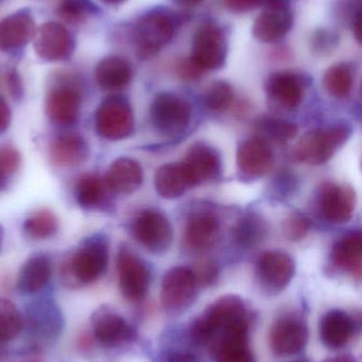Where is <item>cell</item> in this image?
<instances>
[{"label": "cell", "instance_id": "1", "mask_svg": "<svg viewBox=\"0 0 362 362\" xmlns=\"http://www.w3.org/2000/svg\"><path fill=\"white\" fill-rule=\"evenodd\" d=\"M248 310L244 301L237 296H223L191 323L189 335L193 344L204 346L217 335L219 339L225 336L248 335Z\"/></svg>", "mask_w": 362, "mask_h": 362}, {"label": "cell", "instance_id": "2", "mask_svg": "<svg viewBox=\"0 0 362 362\" xmlns=\"http://www.w3.org/2000/svg\"><path fill=\"white\" fill-rule=\"evenodd\" d=\"M108 265V242L101 234L89 236L62 266V279L69 286H83L99 280Z\"/></svg>", "mask_w": 362, "mask_h": 362}, {"label": "cell", "instance_id": "3", "mask_svg": "<svg viewBox=\"0 0 362 362\" xmlns=\"http://www.w3.org/2000/svg\"><path fill=\"white\" fill-rule=\"evenodd\" d=\"M352 135V127L338 122L327 129H315L306 134L295 146L293 155L308 165H324Z\"/></svg>", "mask_w": 362, "mask_h": 362}, {"label": "cell", "instance_id": "4", "mask_svg": "<svg viewBox=\"0 0 362 362\" xmlns=\"http://www.w3.org/2000/svg\"><path fill=\"white\" fill-rule=\"evenodd\" d=\"M176 23L169 13L153 10L140 17L134 30V42L138 55L149 59L162 50L172 40Z\"/></svg>", "mask_w": 362, "mask_h": 362}, {"label": "cell", "instance_id": "5", "mask_svg": "<svg viewBox=\"0 0 362 362\" xmlns=\"http://www.w3.org/2000/svg\"><path fill=\"white\" fill-rule=\"evenodd\" d=\"M95 129L100 137L108 141L129 137L134 129V115L130 102L117 95L104 99L96 112Z\"/></svg>", "mask_w": 362, "mask_h": 362}, {"label": "cell", "instance_id": "6", "mask_svg": "<svg viewBox=\"0 0 362 362\" xmlns=\"http://www.w3.org/2000/svg\"><path fill=\"white\" fill-rule=\"evenodd\" d=\"M46 114L60 127H70L79 120L82 106L80 85L70 76L60 78L47 93Z\"/></svg>", "mask_w": 362, "mask_h": 362}, {"label": "cell", "instance_id": "7", "mask_svg": "<svg viewBox=\"0 0 362 362\" xmlns=\"http://www.w3.org/2000/svg\"><path fill=\"white\" fill-rule=\"evenodd\" d=\"M227 55V40L221 28L213 23L200 25L193 36L189 61L201 72L212 71L223 67Z\"/></svg>", "mask_w": 362, "mask_h": 362}, {"label": "cell", "instance_id": "8", "mask_svg": "<svg viewBox=\"0 0 362 362\" xmlns=\"http://www.w3.org/2000/svg\"><path fill=\"white\" fill-rule=\"evenodd\" d=\"M151 121L157 132L164 136H176L188 127L191 119V103L176 93L157 95L151 105Z\"/></svg>", "mask_w": 362, "mask_h": 362}, {"label": "cell", "instance_id": "9", "mask_svg": "<svg viewBox=\"0 0 362 362\" xmlns=\"http://www.w3.org/2000/svg\"><path fill=\"white\" fill-rule=\"evenodd\" d=\"M133 234L142 247L155 255L167 251L174 238L169 219L155 209H146L138 214L134 221Z\"/></svg>", "mask_w": 362, "mask_h": 362}, {"label": "cell", "instance_id": "10", "mask_svg": "<svg viewBox=\"0 0 362 362\" xmlns=\"http://www.w3.org/2000/svg\"><path fill=\"white\" fill-rule=\"evenodd\" d=\"M197 293L198 282L191 268H171L164 276L161 300L167 312L187 310L195 301Z\"/></svg>", "mask_w": 362, "mask_h": 362}, {"label": "cell", "instance_id": "11", "mask_svg": "<svg viewBox=\"0 0 362 362\" xmlns=\"http://www.w3.org/2000/svg\"><path fill=\"white\" fill-rule=\"evenodd\" d=\"M119 287L130 301H140L148 293L150 272L148 266L133 251L123 248L117 257Z\"/></svg>", "mask_w": 362, "mask_h": 362}, {"label": "cell", "instance_id": "12", "mask_svg": "<svg viewBox=\"0 0 362 362\" xmlns=\"http://www.w3.org/2000/svg\"><path fill=\"white\" fill-rule=\"evenodd\" d=\"M36 55L46 62L65 61L74 50V40L65 25L48 21L35 30L33 38Z\"/></svg>", "mask_w": 362, "mask_h": 362}, {"label": "cell", "instance_id": "13", "mask_svg": "<svg viewBox=\"0 0 362 362\" xmlns=\"http://www.w3.org/2000/svg\"><path fill=\"white\" fill-rule=\"evenodd\" d=\"M295 274V264L288 253L272 250L264 253L256 266L261 286L269 293L284 291Z\"/></svg>", "mask_w": 362, "mask_h": 362}, {"label": "cell", "instance_id": "14", "mask_svg": "<svg viewBox=\"0 0 362 362\" xmlns=\"http://www.w3.org/2000/svg\"><path fill=\"white\" fill-rule=\"evenodd\" d=\"M191 187L217 180L222 170L218 151L205 144L191 146L181 163Z\"/></svg>", "mask_w": 362, "mask_h": 362}, {"label": "cell", "instance_id": "15", "mask_svg": "<svg viewBox=\"0 0 362 362\" xmlns=\"http://www.w3.org/2000/svg\"><path fill=\"white\" fill-rule=\"evenodd\" d=\"M356 202V193L350 185L327 183L320 191L319 209L327 221L341 225L352 218Z\"/></svg>", "mask_w": 362, "mask_h": 362}, {"label": "cell", "instance_id": "16", "mask_svg": "<svg viewBox=\"0 0 362 362\" xmlns=\"http://www.w3.org/2000/svg\"><path fill=\"white\" fill-rule=\"evenodd\" d=\"M293 23L289 6L282 0H270L255 21L253 35L263 42H278L290 31Z\"/></svg>", "mask_w": 362, "mask_h": 362}, {"label": "cell", "instance_id": "17", "mask_svg": "<svg viewBox=\"0 0 362 362\" xmlns=\"http://www.w3.org/2000/svg\"><path fill=\"white\" fill-rule=\"evenodd\" d=\"M268 101L274 110L291 112L303 101L304 83L293 72L272 74L266 84Z\"/></svg>", "mask_w": 362, "mask_h": 362}, {"label": "cell", "instance_id": "18", "mask_svg": "<svg viewBox=\"0 0 362 362\" xmlns=\"http://www.w3.org/2000/svg\"><path fill=\"white\" fill-rule=\"evenodd\" d=\"M273 163V153L268 142L261 138H250L238 148V169L246 178L264 177L271 171Z\"/></svg>", "mask_w": 362, "mask_h": 362}, {"label": "cell", "instance_id": "19", "mask_svg": "<svg viewBox=\"0 0 362 362\" xmlns=\"http://www.w3.org/2000/svg\"><path fill=\"white\" fill-rule=\"evenodd\" d=\"M91 327L96 339L108 348L120 346L134 337L131 325L108 308H101L94 313Z\"/></svg>", "mask_w": 362, "mask_h": 362}, {"label": "cell", "instance_id": "20", "mask_svg": "<svg viewBox=\"0 0 362 362\" xmlns=\"http://www.w3.org/2000/svg\"><path fill=\"white\" fill-rule=\"evenodd\" d=\"M307 340V327L301 320L293 317L276 321L270 334V344L278 356L298 354L305 348Z\"/></svg>", "mask_w": 362, "mask_h": 362}, {"label": "cell", "instance_id": "21", "mask_svg": "<svg viewBox=\"0 0 362 362\" xmlns=\"http://www.w3.org/2000/svg\"><path fill=\"white\" fill-rule=\"evenodd\" d=\"M28 331L38 339L57 338L63 329L64 320L59 308L49 300L32 303L26 312Z\"/></svg>", "mask_w": 362, "mask_h": 362}, {"label": "cell", "instance_id": "22", "mask_svg": "<svg viewBox=\"0 0 362 362\" xmlns=\"http://www.w3.org/2000/svg\"><path fill=\"white\" fill-rule=\"evenodd\" d=\"M221 236V223L214 213L199 211L187 221L185 240L195 251H208L218 244Z\"/></svg>", "mask_w": 362, "mask_h": 362}, {"label": "cell", "instance_id": "23", "mask_svg": "<svg viewBox=\"0 0 362 362\" xmlns=\"http://www.w3.org/2000/svg\"><path fill=\"white\" fill-rule=\"evenodd\" d=\"M35 23L28 10L9 15L0 21V51L10 52L25 47L33 38Z\"/></svg>", "mask_w": 362, "mask_h": 362}, {"label": "cell", "instance_id": "24", "mask_svg": "<svg viewBox=\"0 0 362 362\" xmlns=\"http://www.w3.org/2000/svg\"><path fill=\"white\" fill-rule=\"evenodd\" d=\"M49 155L52 163L59 167H78L89 158V144L79 134H62L53 139L49 148Z\"/></svg>", "mask_w": 362, "mask_h": 362}, {"label": "cell", "instance_id": "25", "mask_svg": "<svg viewBox=\"0 0 362 362\" xmlns=\"http://www.w3.org/2000/svg\"><path fill=\"white\" fill-rule=\"evenodd\" d=\"M104 180L113 193L129 195L140 189L144 173L137 161L123 157L110 165Z\"/></svg>", "mask_w": 362, "mask_h": 362}, {"label": "cell", "instance_id": "26", "mask_svg": "<svg viewBox=\"0 0 362 362\" xmlns=\"http://www.w3.org/2000/svg\"><path fill=\"white\" fill-rule=\"evenodd\" d=\"M354 329V321L350 315L344 310H331L321 319V340L327 348L337 350L348 344Z\"/></svg>", "mask_w": 362, "mask_h": 362}, {"label": "cell", "instance_id": "27", "mask_svg": "<svg viewBox=\"0 0 362 362\" xmlns=\"http://www.w3.org/2000/svg\"><path fill=\"white\" fill-rule=\"evenodd\" d=\"M52 276V263L45 255L30 257L21 268L17 276V288L26 295L42 291Z\"/></svg>", "mask_w": 362, "mask_h": 362}, {"label": "cell", "instance_id": "28", "mask_svg": "<svg viewBox=\"0 0 362 362\" xmlns=\"http://www.w3.org/2000/svg\"><path fill=\"white\" fill-rule=\"evenodd\" d=\"M133 76L131 65L120 57H104L96 66L95 78L103 90L117 91L125 88Z\"/></svg>", "mask_w": 362, "mask_h": 362}, {"label": "cell", "instance_id": "29", "mask_svg": "<svg viewBox=\"0 0 362 362\" xmlns=\"http://www.w3.org/2000/svg\"><path fill=\"white\" fill-rule=\"evenodd\" d=\"M336 267L352 274L355 278L361 276L362 235L361 232H351L336 242L332 253Z\"/></svg>", "mask_w": 362, "mask_h": 362}, {"label": "cell", "instance_id": "30", "mask_svg": "<svg viewBox=\"0 0 362 362\" xmlns=\"http://www.w3.org/2000/svg\"><path fill=\"white\" fill-rule=\"evenodd\" d=\"M108 191L104 178L96 174H87L77 182L74 197L81 208L97 210L108 202Z\"/></svg>", "mask_w": 362, "mask_h": 362}, {"label": "cell", "instance_id": "31", "mask_svg": "<svg viewBox=\"0 0 362 362\" xmlns=\"http://www.w3.org/2000/svg\"><path fill=\"white\" fill-rule=\"evenodd\" d=\"M154 185L157 193L166 199L181 197L191 187L181 163L162 165L155 173Z\"/></svg>", "mask_w": 362, "mask_h": 362}, {"label": "cell", "instance_id": "32", "mask_svg": "<svg viewBox=\"0 0 362 362\" xmlns=\"http://www.w3.org/2000/svg\"><path fill=\"white\" fill-rule=\"evenodd\" d=\"M268 226L265 219L257 214H247L240 218L233 230V238L244 249L254 248L265 240Z\"/></svg>", "mask_w": 362, "mask_h": 362}, {"label": "cell", "instance_id": "33", "mask_svg": "<svg viewBox=\"0 0 362 362\" xmlns=\"http://www.w3.org/2000/svg\"><path fill=\"white\" fill-rule=\"evenodd\" d=\"M216 362H255L248 346V335L225 336L213 344Z\"/></svg>", "mask_w": 362, "mask_h": 362}, {"label": "cell", "instance_id": "34", "mask_svg": "<svg viewBox=\"0 0 362 362\" xmlns=\"http://www.w3.org/2000/svg\"><path fill=\"white\" fill-rule=\"evenodd\" d=\"M259 138L266 142L285 144L297 137V124L276 117H261L256 123Z\"/></svg>", "mask_w": 362, "mask_h": 362}, {"label": "cell", "instance_id": "35", "mask_svg": "<svg viewBox=\"0 0 362 362\" xmlns=\"http://www.w3.org/2000/svg\"><path fill=\"white\" fill-rule=\"evenodd\" d=\"M323 84L327 93L336 99H346L350 95L354 84L352 69L346 63L332 66L325 72Z\"/></svg>", "mask_w": 362, "mask_h": 362}, {"label": "cell", "instance_id": "36", "mask_svg": "<svg viewBox=\"0 0 362 362\" xmlns=\"http://www.w3.org/2000/svg\"><path fill=\"white\" fill-rule=\"evenodd\" d=\"M23 229L26 235L32 240H46L57 233L59 221L51 211L43 209L26 219Z\"/></svg>", "mask_w": 362, "mask_h": 362}, {"label": "cell", "instance_id": "37", "mask_svg": "<svg viewBox=\"0 0 362 362\" xmlns=\"http://www.w3.org/2000/svg\"><path fill=\"white\" fill-rule=\"evenodd\" d=\"M23 318L13 302L0 299V344L12 341L21 334Z\"/></svg>", "mask_w": 362, "mask_h": 362}, {"label": "cell", "instance_id": "38", "mask_svg": "<svg viewBox=\"0 0 362 362\" xmlns=\"http://www.w3.org/2000/svg\"><path fill=\"white\" fill-rule=\"evenodd\" d=\"M204 104L212 112L227 110L234 101V90L229 83L218 81L213 83L204 93Z\"/></svg>", "mask_w": 362, "mask_h": 362}, {"label": "cell", "instance_id": "39", "mask_svg": "<svg viewBox=\"0 0 362 362\" xmlns=\"http://www.w3.org/2000/svg\"><path fill=\"white\" fill-rule=\"evenodd\" d=\"M310 230V221L302 214H291L283 223L285 238L291 242H299L305 238Z\"/></svg>", "mask_w": 362, "mask_h": 362}, {"label": "cell", "instance_id": "40", "mask_svg": "<svg viewBox=\"0 0 362 362\" xmlns=\"http://www.w3.org/2000/svg\"><path fill=\"white\" fill-rule=\"evenodd\" d=\"M89 6L84 0H62L59 14L68 23H79L89 13Z\"/></svg>", "mask_w": 362, "mask_h": 362}, {"label": "cell", "instance_id": "41", "mask_svg": "<svg viewBox=\"0 0 362 362\" xmlns=\"http://www.w3.org/2000/svg\"><path fill=\"white\" fill-rule=\"evenodd\" d=\"M21 157L18 152L11 146L0 148V180H8L18 169Z\"/></svg>", "mask_w": 362, "mask_h": 362}, {"label": "cell", "instance_id": "42", "mask_svg": "<svg viewBox=\"0 0 362 362\" xmlns=\"http://www.w3.org/2000/svg\"><path fill=\"white\" fill-rule=\"evenodd\" d=\"M191 270H193L198 285H203V286H208L214 283L219 276L218 266L213 261L199 262Z\"/></svg>", "mask_w": 362, "mask_h": 362}, {"label": "cell", "instance_id": "43", "mask_svg": "<svg viewBox=\"0 0 362 362\" xmlns=\"http://www.w3.org/2000/svg\"><path fill=\"white\" fill-rule=\"evenodd\" d=\"M261 0H225V6L234 13H244L256 8Z\"/></svg>", "mask_w": 362, "mask_h": 362}, {"label": "cell", "instance_id": "44", "mask_svg": "<svg viewBox=\"0 0 362 362\" xmlns=\"http://www.w3.org/2000/svg\"><path fill=\"white\" fill-rule=\"evenodd\" d=\"M8 86L9 90H10L11 95H13V98H15V99H19V98L23 97V83H21L18 74H17L15 70H12V71L9 72Z\"/></svg>", "mask_w": 362, "mask_h": 362}, {"label": "cell", "instance_id": "45", "mask_svg": "<svg viewBox=\"0 0 362 362\" xmlns=\"http://www.w3.org/2000/svg\"><path fill=\"white\" fill-rule=\"evenodd\" d=\"M166 362H203L189 351H174L167 355Z\"/></svg>", "mask_w": 362, "mask_h": 362}, {"label": "cell", "instance_id": "46", "mask_svg": "<svg viewBox=\"0 0 362 362\" xmlns=\"http://www.w3.org/2000/svg\"><path fill=\"white\" fill-rule=\"evenodd\" d=\"M295 187V178L288 174V172H284V174L276 180V189H278V192L284 194V195H287L288 192L293 191Z\"/></svg>", "mask_w": 362, "mask_h": 362}, {"label": "cell", "instance_id": "47", "mask_svg": "<svg viewBox=\"0 0 362 362\" xmlns=\"http://www.w3.org/2000/svg\"><path fill=\"white\" fill-rule=\"evenodd\" d=\"M11 123V110L4 98L0 97V134L8 129Z\"/></svg>", "mask_w": 362, "mask_h": 362}, {"label": "cell", "instance_id": "48", "mask_svg": "<svg viewBox=\"0 0 362 362\" xmlns=\"http://www.w3.org/2000/svg\"><path fill=\"white\" fill-rule=\"evenodd\" d=\"M202 72L191 61L184 62L180 66L181 76L186 80H195V78H199Z\"/></svg>", "mask_w": 362, "mask_h": 362}, {"label": "cell", "instance_id": "49", "mask_svg": "<svg viewBox=\"0 0 362 362\" xmlns=\"http://www.w3.org/2000/svg\"><path fill=\"white\" fill-rule=\"evenodd\" d=\"M315 42L319 45L318 49L327 48V47L329 49L334 42H337V40H336V36L329 33V32L320 31V33L318 34V38Z\"/></svg>", "mask_w": 362, "mask_h": 362}, {"label": "cell", "instance_id": "50", "mask_svg": "<svg viewBox=\"0 0 362 362\" xmlns=\"http://www.w3.org/2000/svg\"><path fill=\"white\" fill-rule=\"evenodd\" d=\"M353 31L356 35L357 40H361V12L357 13L353 23Z\"/></svg>", "mask_w": 362, "mask_h": 362}, {"label": "cell", "instance_id": "51", "mask_svg": "<svg viewBox=\"0 0 362 362\" xmlns=\"http://www.w3.org/2000/svg\"><path fill=\"white\" fill-rule=\"evenodd\" d=\"M324 362H357L354 357L349 356V355H341V356L333 357V358L327 359Z\"/></svg>", "mask_w": 362, "mask_h": 362}, {"label": "cell", "instance_id": "52", "mask_svg": "<svg viewBox=\"0 0 362 362\" xmlns=\"http://www.w3.org/2000/svg\"><path fill=\"white\" fill-rule=\"evenodd\" d=\"M172 1L183 6H196L201 4L203 0H172Z\"/></svg>", "mask_w": 362, "mask_h": 362}, {"label": "cell", "instance_id": "53", "mask_svg": "<svg viewBox=\"0 0 362 362\" xmlns=\"http://www.w3.org/2000/svg\"><path fill=\"white\" fill-rule=\"evenodd\" d=\"M101 1L108 4H119L121 2L125 1V0H101Z\"/></svg>", "mask_w": 362, "mask_h": 362}, {"label": "cell", "instance_id": "54", "mask_svg": "<svg viewBox=\"0 0 362 362\" xmlns=\"http://www.w3.org/2000/svg\"><path fill=\"white\" fill-rule=\"evenodd\" d=\"M1 242H2V231H1V228H0V248H1Z\"/></svg>", "mask_w": 362, "mask_h": 362}, {"label": "cell", "instance_id": "55", "mask_svg": "<svg viewBox=\"0 0 362 362\" xmlns=\"http://www.w3.org/2000/svg\"><path fill=\"white\" fill-rule=\"evenodd\" d=\"M1 182H2V181H1V180H0V185H1Z\"/></svg>", "mask_w": 362, "mask_h": 362}, {"label": "cell", "instance_id": "56", "mask_svg": "<svg viewBox=\"0 0 362 362\" xmlns=\"http://www.w3.org/2000/svg\"><path fill=\"white\" fill-rule=\"evenodd\" d=\"M297 362H301V361H297Z\"/></svg>", "mask_w": 362, "mask_h": 362}]
</instances>
